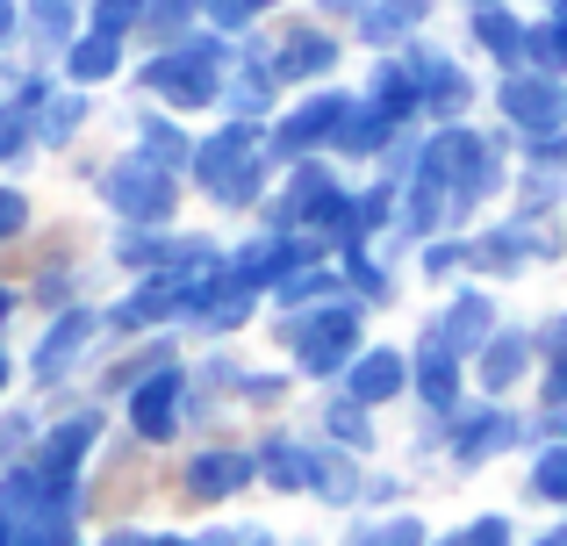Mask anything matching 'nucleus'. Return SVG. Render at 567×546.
Listing matches in <instances>:
<instances>
[]
</instances>
